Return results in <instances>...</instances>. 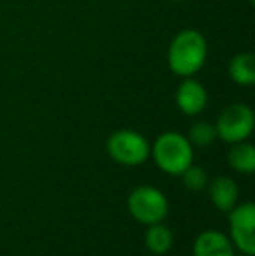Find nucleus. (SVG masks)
<instances>
[{
    "label": "nucleus",
    "mask_w": 255,
    "mask_h": 256,
    "mask_svg": "<svg viewBox=\"0 0 255 256\" xmlns=\"http://www.w3.org/2000/svg\"><path fill=\"white\" fill-rule=\"evenodd\" d=\"M227 74L231 80L243 88L255 84V58L252 52H238L229 61Z\"/></svg>",
    "instance_id": "9d476101"
},
{
    "label": "nucleus",
    "mask_w": 255,
    "mask_h": 256,
    "mask_svg": "<svg viewBox=\"0 0 255 256\" xmlns=\"http://www.w3.org/2000/svg\"><path fill=\"white\" fill-rule=\"evenodd\" d=\"M150 157L163 172L180 176L194 160V148L187 136L177 131H166L159 134L150 146Z\"/></svg>",
    "instance_id": "f03ea898"
},
{
    "label": "nucleus",
    "mask_w": 255,
    "mask_h": 256,
    "mask_svg": "<svg viewBox=\"0 0 255 256\" xmlns=\"http://www.w3.org/2000/svg\"><path fill=\"white\" fill-rule=\"evenodd\" d=\"M210 200L218 211L229 212L239 200V188L236 182L229 176H218L211 183H208Z\"/></svg>",
    "instance_id": "1a4fd4ad"
},
{
    "label": "nucleus",
    "mask_w": 255,
    "mask_h": 256,
    "mask_svg": "<svg viewBox=\"0 0 255 256\" xmlns=\"http://www.w3.org/2000/svg\"><path fill=\"white\" fill-rule=\"evenodd\" d=\"M227 160L234 171L243 172V174H252L255 171V146L246 140L232 143L227 154Z\"/></svg>",
    "instance_id": "9b49d317"
},
{
    "label": "nucleus",
    "mask_w": 255,
    "mask_h": 256,
    "mask_svg": "<svg viewBox=\"0 0 255 256\" xmlns=\"http://www.w3.org/2000/svg\"><path fill=\"white\" fill-rule=\"evenodd\" d=\"M187 140L191 142L192 146H208L217 140V131L215 126L206 120H199L192 124L191 131H189Z\"/></svg>",
    "instance_id": "ddd939ff"
},
{
    "label": "nucleus",
    "mask_w": 255,
    "mask_h": 256,
    "mask_svg": "<svg viewBox=\"0 0 255 256\" xmlns=\"http://www.w3.org/2000/svg\"><path fill=\"white\" fill-rule=\"evenodd\" d=\"M182 183L187 186L191 192H201L208 186L210 180H208V172L203 168H197V166L191 164L184 172L180 174Z\"/></svg>",
    "instance_id": "4468645a"
},
{
    "label": "nucleus",
    "mask_w": 255,
    "mask_h": 256,
    "mask_svg": "<svg viewBox=\"0 0 255 256\" xmlns=\"http://www.w3.org/2000/svg\"><path fill=\"white\" fill-rule=\"evenodd\" d=\"M231 242L243 254H255V206L253 202L236 204L229 211Z\"/></svg>",
    "instance_id": "423d86ee"
},
{
    "label": "nucleus",
    "mask_w": 255,
    "mask_h": 256,
    "mask_svg": "<svg viewBox=\"0 0 255 256\" xmlns=\"http://www.w3.org/2000/svg\"><path fill=\"white\" fill-rule=\"evenodd\" d=\"M107 154L121 166H140L150 157V145L143 134L133 129L114 131L107 140Z\"/></svg>",
    "instance_id": "20e7f679"
},
{
    "label": "nucleus",
    "mask_w": 255,
    "mask_h": 256,
    "mask_svg": "<svg viewBox=\"0 0 255 256\" xmlns=\"http://www.w3.org/2000/svg\"><path fill=\"white\" fill-rule=\"evenodd\" d=\"M213 126L217 131V138L222 142L229 145L245 142L250 138L255 128L253 110L245 103H232L218 114L217 122Z\"/></svg>",
    "instance_id": "39448f33"
},
{
    "label": "nucleus",
    "mask_w": 255,
    "mask_h": 256,
    "mask_svg": "<svg viewBox=\"0 0 255 256\" xmlns=\"http://www.w3.org/2000/svg\"><path fill=\"white\" fill-rule=\"evenodd\" d=\"M175 103H177L178 110L185 115H194L201 114L206 108L208 103V92L204 89V86L199 80L192 77H185L180 82V86L177 88L175 92Z\"/></svg>",
    "instance_id": "0eeeda50"
},
{
    "label": "nucleus",
    "mask_w": 255,
    "mask_h": 256,
    "mask_svg": "<svg viewBox=\"0 0 255 256\" xmlns=\"http://www.w3.org/2000/svg\"><path fill=\"white\" fill-rule=\"evenodd\" d=\"M171 2H185V0H171Z\"/></svg>",
    "instance_id": "2eb2a0df"
},
{
    "label": "nucleus",
    "mask_w": 255,
    "mask_h": 256,
    "mask_svg": "<svg viewBox=\"0 0 255 256\" xmlns=\"http://www.w3.org/2000/svg\"><path fill=\"white\" fill-rule=\"evenodd\" d=\"M250 2H252V4H253V0H250Z\"/></svg>",
    "instance_id": "dca6fc26"
},
{
    "label": "nucleus",
    "mask_w": 255,
    "mask_h": 256,
    "mask_svg": "<svg viewBox=\"0 0 255 256\" xmlns=\"http://www.w3.org/2000/svg\"><path fill=\"white\" fill-rule=\"evenodd\" d=\"M192 256H234V246L225 234L204 230L194 240Z\"/></svg>",
    "instance_id": "6e6552de"
},
{
    "label": "nucleus",
    "mask_w": 255,
    "mask_h": 256,
    "mask_svg": "<svg viewBox=\"0 0 255 256\" xmlns=\"http://www.w3.org/2000/svg\"><path fill=\"white\" fill-rule=\"evenodd\" d=\"M128 211L138 223L152 225L166 218L170 204L159 188L152 185H140L128 196Z\"/></svg>",
    "instance_id": "7ed1b4c3"
},
{
    "label": "nucleus",
    "mask_w": 255,
    "mask_h": 256,
    "mask_svg": "<svg viewBox=\"0 0 255 256\" xmlns=\"http://www.w3.org/2000/svg\"><path fill=\"white\" fill-rule=\"evenodd\" d=\"M145 232V246L150 253L154 254H164L171 250V244H173V234L171 230L164 225L163 222L152 223V225H147Z\"/></svg>",
    "instance_id": "f8f14e48"
},
{
    "label": "nucleus",
    "mask_w": 255,
    "mask_h": 256,
    "mask_svg": "<svg viewBox=\"0 0 255 256\" xmlns=\"http://www.w3.org/2000/svg\"><path fill=\"white\" fill-rule=\"evenodd\" d=\"M208 56V44L204 35L196 28H185L178 32L168 48V68L175 75L185 78L194 77Z\"/></svg>",
    "instance_id": "f257e3e1"
}]
</instances>
